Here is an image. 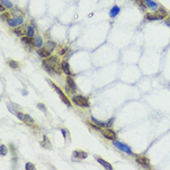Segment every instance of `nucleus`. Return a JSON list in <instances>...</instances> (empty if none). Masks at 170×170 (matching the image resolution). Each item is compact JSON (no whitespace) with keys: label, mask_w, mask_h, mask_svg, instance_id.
I'll list each match as a JSON object with an SVG mask.
<instances>
[{"label":"nucleus","mask_w":170,"mask_h":170,"mask_svg":"<svg viewBox=\"0 0 170 170\" xmlns=\"http://www.w3.org/2000/svg\"><path fill=\"white\" fill-rule=\"evenodd\" d=\"M8 66L10 67L12 69H18L20 67V62L17 61H14V60H10L8 61Z\"/></svg>","instance_id":"obj_22"},{"label":"nucleus","mask_w":170,"mask_h":170,"mask_svg":"<svg viewBox=\"0 0 170 170\" xmlns=\"http://www.w3.org/2000/svg\"><path fill=\"white\" fill-rule=\"evenodd\" d=\"M61 67L62 72H63L66 75H72L73 74V73H72V71H71V68H70V65L66 61H62L61 62Z\"/></svg>","instance_id":"obj_12"},{"label":"nucleus","mask_w":170,"mask_h":170,"mask_svg":"<svg viewBox=\"0 0 170 170\" xmlns=\"http://www.w3.org/2000/svg\"><path fill=\"white\" fill-rule=\"evenodd\" d=\"M36 53L40 56V57H42V58H48L50 56H51V51L50 50H47V48L46 47H39L38 50H36Z\"/></svg>","instance_id":"obj_10"},{"label":"nucleus","mask_w":170,"mask_h":170,"mask_svg":"<svg viewBox=\"0 0 170 170\" xmlns=\"http://www.w3.org/2000/svg\"><path fill=\"white\" fill-rule=\"evenodd\" d=\"M67 50H68V47H66V46H61L60 47V50H59V54L60 55H64Z\"/></svg>","instance_id":"obj_30"},{"label":"nucleus","mask_w":170,"mask_h":170,"mask_svg":"<svg viewBox=\"0 0 170 170\" xmlns=\"http://www.w3.org/2000/svg\"><path fill=\"white\" fill-rule=\"evenodd\" d=\"M35 32H34V28L33 27V26H28L27 27V32H26V34H27V36L29 37H33L34 35Z\"/></svg>","instance_id":"obj_27"},{"label":"nucleus","mask_w":170,"mask_h":170,"mask_svg":"<svg viewBox=\"0 0 170 170\" xmlns=\"http://www.w3.org/2000/svg\"><path fill=\"white\" fill-rule=\"evenodd\" d=\"M43 67L50 74H61V62H59V59L57 56H50L48 58H46L43 61Z\"/></svg>","instance_id":"obj_1"},{"label":"nucleus","mask_w":170,"mask_h":170,"mask_svg":"<svg viewBox=\"0 0 170 170\" xmlns=\"http://www.w3.org/2000/svg\"><path fill=\"white\" fill-rule=\"evenodd\" d=\"M37 108H38L39 110H41L42 111H44L45 114L47 113V108H46V106H45L43 103H38V104H37Z\"/></svg>","instance_id":"obj_32"},{"label":"nucleus","mask_w":170,"mask_h":170,"mask_svg":"<svg viewBox=\"0 0 170 170\" xmlns=\"http://www.w3.org/2000/svg\"><path fill=\"white\" fill-rule=\"evenodd\" d=\"M21 42L24 43L25 45H28V46H33V47H35L34 46V41L32 37H29V36H23L21 37Z\"/></svg>","instance_id":"obj_19"},{"label":"nucleus","mask_w":170,"mask_h":170,"mask_svg":"<svg viewBox=\"0 0 170 170\" xmlns=\"http://www.w3.org/2000/svg\"><path fill=\"white\" fill-rule=\"evenodd\" d=\"M25 169L26 170H34V169H35V167H34V164H32V163H26Z\"/></svg>","instance_id":"obj_31"},{"label":"nucleus","mask_w":170,"mask_h":170,"mask_svg":"<svg viewBox=\"0 0 170 170\" xmlns=\"http://www.w3.org/2000/svg\"><path fill=\"white\" fill-rule=\"evenodd\" d=\"M113 144L114 145V147H116L117 149H119L120 151H124V153H126L127 154H133L131 149L129 148V147L127 145H126L125 143H122L120 141H117V140H114Z\"/></svg>","instance_id":"obj_7"},{"label":"nucleus","mask_w":170,"mask_h":170,"mask_svg":"<svg viewBox=\"0 0 170 170\" xmlns=\"http://www.w3.org/2000/svg\"><path fill=\"white\" fill-rule=\"evenodd\" d=\"M23 18L22 17H15L13 18V19H10V21H8V24L10 26V27H18V26L21 25L23 23Z\"/></svg>","instance_id":"obj_9"},{"label":"nucleus","mask_w":170,"mask_h":170,"mask_svg":"<svg viewBox=\"0 0 170 170\" xmlns=\"http://www.w3.org/2000/svg\"><path fill=\"white\" fill-rule=\"evenodd\" d=\"M61 133H62V135H63L64 138L66 140V134H67V131H66V129H61Z\"/></svg>","instance_id":"obj_34"},{"label":"nucleus","mask_w":170,"mask_h":170,"mask_svg":"<svg viewBox=\"0 0 170 170\" xmlns=\"http://www.w3.org/2000/svg\"><path fill=\"white\" fill-rule=\"evenodd\" d=\"M34 46L36 47L39 48V47H41L43 46V39H42L41 36H40V35H36V36L34 37Z\"/></svg>","instance_id":"obj_21"},{"label":"nucleus","mask_w":170,"mask_h":170,"mask_svg":"<svg viewBox=\"0 0 170 170\" xmlns=\"http://www.w3.org/2000/svg\"><path fill=\"white\" fill-rule=\"evenodd\" d=\"M40 145H41L43 148H45V149H47V150H51L52 149V146H51V143L50 141V138H48L46 135L43 137V140L40 141Z\"/></svg>","instance_id":"obj_15"},{"label":"nucleus","mask_w":170,"mask_h":170,"mask_svg":"<svg viewBox=\"0 0 170 170\" xmlns=\"http://www.w3.org/2000/svg\"><path fill=\"white\" fill-rule=\"evenodd\" d=\"M47 81L48 83H50V87H51L53 89H54V90H55V92L58 94V95L60 96V98H61V100H62V102H63V103H65L67 106H68V107H70V108H71V107H72V103H71V101H70V100L68 99V98L66 97V95H65V94H64L63 92H62V90H61V89L59 87H58L56 84H54V83H53L52 81H50V79H47Z\"/></svg>","instance_id":"obj_2"},{"label":"nucleus","mask_w":170,"mask_h":170,"mask_svg":"<svg viewBox=\"0 0 170 170\" xmlns=\"http://www.w3.org/2000/svg\"><path fill=\"white\" fill-rule=\"evenodd\" d=\"M1 1V4L4 6V7H6L7 8H13V4L12 2L10 1V0H0Z\"/></svg>","instance_id":"obj_24"},{"label":"nucleus","mask_w":170,"mask_h":170,"mask_svg":"<svg viewBox=\"0 0 170 170\" xmlns=\"http://www.w3.org/2000/svg\"><path fill=\"white\" fill-rule=\"evenodd\" d=\"M97 161H98V163L100 164L102 167H103L104 168L106 169H109V170H113V167H111V164L110 163H108L107 161L103 160L102 158L99 157V158H97Z\"/></svg>","instance_id":"obj_18"},{"label":"nucleus","mask_w":170,"mask_h":170,"mask_svg":"<svg viewBox=\"0 0 170 170\" xmlns=\"http://www.w3.org/2000/svg\"><path fill=\"white\" fill-rule=\"evenodd\" d=\"M12 16V13H10V11H4L3 13H1V19L3 21H10V19H12L11 18Z\"/></svg>","instance_id":"obj_23"},{"label":"nucleus","mask_w":170,"mask_h":170,"mask_svg":"<svg viewBox=\"0 0 170 170\" xmlns=\"http://www.w3.org/2000/svg\"><path fill=\"white\" fill-rule=\"evenodd\" d=\"M136 3L138 4V6L140 7L141 10H145V8H146V4H145V1L144 0H136Z\"/></svg>","instance_id":"obj_28"},{"label":"nucleus","mask_w":170,"mask_h":170,"mask_svg":"<svg viewBox=\"0 0 170 170\" xmlns=\"http://www.w3.org/2000/svg\"><path fill=\"white\" fill-rule=\"evenodd\" d=\"M145 17H146V19L149 20V21H156V20H158L157 17H156V15H155V13H151V12L146 13Z\"/></svg>","instance_id":"obj_25"},{"label":"nucleus","mask_w":170,"mask_h":170,"mask_svg":"<svg viewBox=\"0 0 170 170\" xmlns=\"http://www.w3.org/2000/svg\"><path fill=\"white\" fill-rule=\"evenodd\" d=\"M27 32V27L26 26H18V27L13 29V33H14L18 36H22Z\"/></svg>","instance_id":"obj_13"},{"label":"nucleus","mask_w":170,"mask_h":170,"mask_svg":"<svg viewBox=\"0 0 170 170\" xmlns=\"http://www.w3.org/2000/svg\"><path fill=\"white\" fill-rule=\"evenodd\" d=\"M7 153H8L7 147L4 144H1V145H0V154H1L2 156H5Z\"/></svg>","instance_id":"obj_29"},{"label":"nucleus","mask_w":170,"mask_h":170,"mask_svg":"<svg viewBox=\"0 0 170 170\" xmlns=\"http://www.w3.org/2000/svg\"><path fill=\"white\" fill-rule=\"evenodd\" d=\"M0 11H1V13H3L4 11H6V7H4L2 4L0 5Z\"/></svg>","instance_id":"obj_33"},{"label":"nucleus","mask_w":170,"mask_h":170,"mask_svg":"<svg viewBox=\"0 0 170 170\" xmlns=\"http://www.w3.org/2000/svg\"><path fill=\"white\" fill-rule=\"evenodd\" d=\"M91 120L96 126L100 127H111L114 125V118H111L109 121H107V122H101V121H99L95 117H93V116H91Z\"/></svg>","instance_id":"obj_6"},{"label":"nucleus","mask_w":170,"mask_h":170,"mask_svg":"<svg viewBox=\"0 0 170 170\" xmlns=\"http://www.w3.org/2000/svg\"><path fill=\"white\" fill-rule=\"evenodd\" d=\"M144 1H145L147 8H149L150 10H157L158 8V4L156 2H154V1H153V0H144Z\"/></svg>","instance_id":"obj_17"},{"label":"nucleus","mask_w":170,"mask_h":170,"mask_svg":"<svg viewBox=\"0 0 170 170\" xmlns=\"http://www.w3.org/2000/svg\"><path fill=\"white\" fill-rule=\"evenodd\" d=\"M136 161H137L138 164H140L141 167H143L144 168H148V169L151 168L150 159L147 158L146 156H144V155H137L136 156Z\"/></svg>","instance_id":"obj_5"},{"label":"nucleus","mask_w":170,"mask_h":170,"mask_svg":"<svg viewBox=\"0 0 170 170\" xmlns=\"http://www.w3.org/2000/svg\"><path fill=\"white\" fill-rule=\"evenodd\" d=\"M17 117L19 118L21 121H22L23 123H25L26 125H28V126H32V125L34 124V120L31 117L29 114H21V113H17Z\"/></svg>","instance_id":"obj_8"},{"label":"nucleus","mask_w":170,"mask_h":170,"mask_svg":"<svg viewBox=\"0 0 170 170\" xmlns=\"http://www.w3.org/2000/svg\"><path fill=\"white\" fill-rule=\"evenodd\" d=\"M45 47H46L47 50H50L52 52L53 50H54V48L56 47V44L53 42V41H47Z\"/></svg>","instance_id":"obj_26"},{"label":"nucleus","mask_w":170,"mask_h":170,"mask_svg":"<svg viewBox=\"0 0 170 170\" xmlns=\"http://www.w3.org/2000/svg\"><path fill=\"white\" fill-rule=\"evenodd\" d=\"M66 84L69 87L74 89V91H76V84H75L74 78L72 77L71 75H68V76L66 77Z\"/></svg>","instance_id":"obj_16"},{"label":"nucleus","mask_w":170,"mask_h":170,"mask_svg":"<svg viewBox=\"0 0 170 170\" xmlns=\"http://www.w3.org/2000/svg\"><path fill=\"white\" fill-rule=\"evenodd\" d=\"M154 13H155V15H156V17H157L158 20H163V19H164V18H167V11L165 10L164 8H159Z\"/></svg>","instance_id":"obj_14"},{"label":"nucleus","mask_w":170,"mask_h":170,"mask_svg":"<svg viewBox=\"0 0 170 170\" xmlns=\"http://www.w3.org/2000/svg\"><path fill=\"white\" fill-rule=\"evenodd\" d=\"M102 136H103L105 138H107V140H115L116 138H117V136H116V133L114 130H113L110 127H104L103 129H101L100 130Z\"/></svg>","instance_id":"obj_4"},{"label":"nucleus","mask_w":170,"mask_h":170,"mask_svg":"<svg viewBox=\"0 0 170 170\" xmlns=\"http://www.w3.org/2000/svg\"><path fill=\"white\" fill-rule=\"evenodd\" d=\"M120 12V8L118 6H114L111 8V10H110V17L111 18H115L119 14Z\"/></svg>","instance_id":"obj_20"},{"label":"nucleus","mask_w":170,"mask_h":170,"mask_svg":"<svg viewBox=\"0 0 170 170\" xmlns=\"http://www.w3.org/2000/svg\"><path fill=\"white\" fill-rule=\"evenodd\" d=\"M73 157L76 158L79 160L86 159L87 157V153L85 151H80V150H75L73 151Z\"/></svg>","instance_id":"obj_11"},{"label":"nucleus","mask_w":170,"mask_h":170,"mask_svg":"<svg viewBox=\"0 0 170 170\" xmlns=\"http://www.w3.org/2000/svg\"><path fill=\"white\" fill-rule=\"evenodd\" d=\"M72 101H73L75 105L80 106V107H84V108L89 107V101L87 100V98L81 96V95L73 96V98H72Z\"/></svg>","instance_id":"obj_3"}]
</instances>
